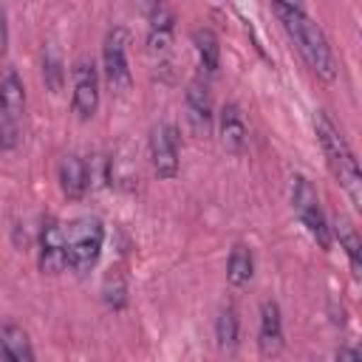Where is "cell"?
<instances>
[{"mask_svg": "<svg viewBox=\"0 0 362 362\" xmlns=\"http://www.w3.org/2000/svg\"><path fill=\"white\" fill-rule=\"evenodd\" d=\"M272 8L277 14L280 25L286 28V34L291 37V42L297 45L305 65L320 79L334 82L337 79V59H334V51H331V42H328L325 31L305 14V8H294V6H286V3H277V0H272Z\"/></svg>", "mask_w": 362, "mask_h": 362, "instance_id": "1", "label": "cell"}, {"mask_svg": "<svg viewBox=\"0 0 362 362\" xmlns=\"http://www.w3.org/2000/svg\"><path fill=\"white\" fill-rule=\"evenodd\" d=\"M314 133H317V141L322 147V156L328 161L331 175L339 181V187L345 189L351 204L359 209L362 206V173H359V161H356L345 133L339 130V124L325 110L314 113Z\"/></svg>", "mask_w": 362, "mask_h": 362, "instance_id": "2", "label": "cell"}, {"mask_svg": "<svg viewBox=\"0 0 362 362\" xmlns=\"http://www.w3.org/2000/svg\"><path fill=\"white\" fill-rule=\"evenodd\" d=\"M102 243H105V226L99 218L85 215L76 218L65 226V257H68V269H74L76 274H88L99 255H102Z\"/></svg>", "mask_w": 362, "mask_h": 362, "instance_id": "3", "label": "cell"}, {"mask_svg": "<svg viewBox=\"0 0 362 362\" xmlns=\"http://www.w3.org/2000/svg\"><path fill=\"white\" fill-rule=\"evenodd\" d=\"M291 209L300 218V223L305 226V232L317 240L320 249H331V226L325 221V212L320 206V195L314 189V184L305 175H291Z\"/></svg>", "mask_w": 362, "mask_h": 362, "instance_id": "4", "label": "cell"}, {"mask_svg": "<svg viewBox=\"0 0 362 362\" xmlns=\"http://www.w3.org/2000/svg\"><path fill=\"white\" fill-rule=\"evenodd\" d=\"M102 68L105 82L113 93H124L130 88V62H127V31L122 25L110 28L102 45Z\"/></svg>", "mask_w": 362, "mask_h": 362, "instance_id": "5", "label": "cell"}, {"mask_svg": "<svg viewBox=\"0 0 362 362\" xmlns=\"http://www.w3.org/2000/svg\"><path fill=\"white\" fill-rule=\"evenodd\" d=\"M178 156H181V136L173 122H161L150 133V161L158 178L178 175Z\"/></svg>", "mask_w": 362, "mask_h": 362, "instance_id": "6", "label": "cell"}, {"mask_svg": "<svg viewBox=\"0 0 362 362\" xmlns=\"http://www.w3.org/2000/svg\"><path fill=\"white\" fill-rule=\"evenodd\" d=\"M71 107L76 113L79 122L93 119L96 107H99V71L90 59H79L74 65V96H71Z\"/></svg>", "mask_w": 362, "mask_h": 362, "instance_id": "7", "label": "cell"}, {"mask_svg": "<svg viewBox=\"0 0 362 362\" xmlns=\"http://www.w3.org/2000/svg\"><path fill=\"white\" fill-rule=\"evenodd\" d=\"M40 272L42 274H59L65 266H68V257H65V226L48 215L42 218V226H40Z\"/></svg>", "mask_w": 362, "mask_h": 362, "instance_id": "8", "label": "cell"}, {"mask_svg": "<svg viewBox=\"0 0 362 362\" xmlns=\"http://www.w3.org/2000/svg\"><path fill=\"white\" fill-rule=\"evenodd\" d=\"M184 110H187V122L192 127L195 136H206L212 127V96H209V85L204 79H192L184 90Z\"/></svg>", "mask_w": 362, "mask_h": 362, "instance_id": "9", "label": "cell"}, {"mask_svg": "<svg viewBox=\"0 0 362 362\" xmlns=\"http://www.w3.org/2000/svg\"><path fill=\"white\" fill-rule=\"evenodd\" d=\"M257 348L263 356H277L283 351V314L274 300L260 303V325H257Z\"/></svg>", "mask_w": 362, "mask_h": 362, "instance_id": "10", "label": "cell"}, {"mask_svg": "<svg viewBox=\"0 0 362 362\" xmlns=\"http://www.w3.org/2000/svg\"><path fill=\"white\" fill-rule=\"evenodd\" d=\"M57 178H59V189L68 201H79L85 198L88 192V184H90V170L88 164L76 156V153H68L59 158V167H57Z\"/></svg>", "mask_w": 362, "mask_h": 362, "instance_id": "11", "label": "cell"}, {"mask_svg": "<svg viewBox=\"0 0 362 362\" xmlns=\"http://www.w3.org/2000/svg\"><path fill=\"white\" fill-rule=\"evenodd\" d=\"M25 113V85L17 74V68H3L0 74V119L20 122Z\"/></svg>", "mask_w": 362, "mask_h": 362, "instance_id": "12", "label": "cell"}, {"mask_svg": "<svg viewBox=\"0 0 362 362\" xmlns=\"http://www.w3.org/2000/svg\"><path fill=\"white\" fill-rule=\"evenodd\" d=\"M0 362H34L31 339L14 322L0 325Z\"/></svg>", "mask_w": 362, "mask_h": 362, "instance_id": "13", "label": "cell"}, {"mask_svg": "<svg viewBox=\"0 0 362 362\" xmlns=\"http://www.w3.org/2000/svg\"><path fill=\"white\" fill-rule=\"evenodd\" d=\"M246 139H249V130H246V119H243L240 107L235 102L223 105V110H221V144L229 153H243Z\"/></svg>", "mask_w": 362, "mask_h": 362, "instance_id": "14", "label": "cell"}, {"mask_svg": "<svg viewBox=\"0 0 362 362\" xmlns=\"http://www.w3.org/2000/svg\"><path fill=\"white\" fill-rule=\"evenodd\" d=\"M147 17H150V25H147V45H150L153 54H161V51H167L170 42H173L175 14H173L164 3H158Z\"/></svg>", "mask_w": 362, "mask_h": 362, "instance_id": "15", "label": "cell"}, {"mask_svg": "<svg viewBox=\"0 0 362 362\" xmlns=\"http://www.w3.org/2000/svg\"><path fill=\"white\" fill-rule=\"evenodd\" d=\"M334 235L339 240V249L348 255V263H351L354 277H359L362 274V238H359L356 226L348 218H337L334 221Z\"/></svg>", "mask_w": 362, "mask_h": 362, "instance_id": "16", "label": "cell"}, {"mask_svg": "<svg viewBox=\"0 0 362 362\" xmlns=\"http://www.w3.org/2000/svg\"><path fill=\"white\" fill-rule=\"evenodd\" d=\"M255 274V257H252V249L246 243H235L232 252H229V260H226V280L232 288H243L249 286Z\"/></svg>", "mask_w": 362, "mask_h": 362, "instance_id": "17", "label": "cell"}, {"mask_svg": "<svg viewBox=\"0 0 362 362\" xmlns=\"http://www.w3.org/2000/svg\"><path fill=\"white\" fill-rule=\"evenodd\" d=\"M192 45L198 51V62L204 74H215L221 65V45L212 28H195L192 31Z\"/></svg>", "mask_w": 362, "mask_h": 362, "instance_id": "18", "label": "cell"}, {"mask_svg": "<svg viewBox=\"0 0 362 362\" xmlns=\"http://www.w3.org/2000/svg\"><path fill=\"white\" fill-rule=\"evenodd\" d=\"M238 337H240V320H238V311L232 305L221 308L218 320H215V342L221 351L226 354H235L238 348Z\"/></svg>", "mask_w": 362, "mask_h": 362, "instance_id": "19", "label": "cell"}, {"mask_svg": "<svg viewBox=\"0 0 362 362\" xmlns=\"http://www.w3.org/2000/svg\"><path fill=\"white\" fill-rule=\"evenodd\" d=\"M42 79H45V88L51 93L62 90V82H65V68H62V57L54 45H45L42 51Z\"/></svg>", "mask_w": 362, "mask_h": 362, "instance_id": "20", "label": "cell"}, {"mask_svg": "<svg viewBox=\"0 0 362 362\" xmlns=\"http://www.w3.org/2000/svg\"><path fill=\"white\" fill-rule=\"evenodd\" d=\"M127 294V288H124V283H122V277H107V283H105V303L110 305V308H124V297Z\"/></svg>", "mask_w": 362, "mask_h": 362, "instance_id": "21", "label": "cell"}, {"mask_svg": "<svg viewBox=\"0 0 362 362\" xmlns=\"http://www.w3.org/2000/svg\"><path fill=\"white\" fill-rule=\"evenodd\" d=\"M20 144V122L0 119V150H14Z\"/></svg>", "mask_w": 362, "mask_h": 362, "instance_id": "22", "label": "cell"}, {"mask_svg": "<svg viewBox=\"0 0 362 362\" xmlns=\"http://www.w3.org/2000/svg\"><path fill=\"white\" fill-rule=\"evenodd\" d=\"M8 48V23H6V11L0 8V57H6Z\"/></svg>", "mask_w": 362, "mask_h": 362, "instance_id": "23", "label": "cell"}, {"mask_svg": "<svg viewBox=\"0 0 362 362\" xmlns=\"http://www.w3.org/2000/svg\"><path fill=\"white\" fill-rule=\"evenodd\" d=\"M158 3H161V0H139V6H141V8L147 11V14H150V11H153V8L158 6Z\"/></svg>", "mask_w": 362, "mask_h": 362, "instance_id": "24", "label": "cell"}, {"mask_svg": "<svg viewBox=\"0 0 362 362\" xmlns=\"http://www.w3.org/2000/svg\"><path fill=\"white\" fill-rule=\"evenodd\" d=\"M337 356H339V359H359V354H356V351H339Z\"/></svg>", "mask_w": 362, "mask_h": 362, "instance_id": "25", "label": "cell"}, {"mask_svg": "<svg viewBox=\"0 0 362 362\" xmlns=\"http://www.w3.org/2000/svg\"><path fill=\"white\" fill-rule=\"evenodd\" d=\"M277 3H286V6H294V8H305V0H277Z\"/></svg>", "mask_w": 362, "mask_h": 362, "instance_id": "26", "label": "cell"}]
</instances>
